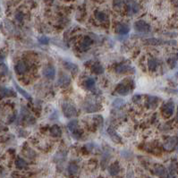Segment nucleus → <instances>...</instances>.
I'll return each instance as SVG.
<instances>
[{"mask_svg": "<svg viewBox=\"0 0 178 178\" xmlns=\"http://www.w3.org/2000/svg\"><path fill=\"white\" fill-rule=\"evenodd\" d=\"M91 70L93 72H95L96 75H102L104 72V68L103 66L99 64V63H96V64H94L91 67Z\"/></svg>", "mask_w": 178, "mask_h": 178, "instance_id": "a211bd4d", "label": "nucleus"}, {"mask_svg": "<svg viewBox=\"0 0 178 178\" xmlns=\"http://www.w3.org/2000/svg\"><path fill=\"white\" fill-rule=\"evenodd\" d=\"M15 19L18 21V22H22L23 19V14L22 13H17L15 14Z\"/></svg>", "mask_w": 178, "mask_h": 178, "instance_id": "2f4dec72", "label": "nucleus"}, {"mask_svg": "<svg viewBox=\"0 0 178 178\" xmlns=\"http://www.w3.org/2000/svg\"><path fill=\"white\" fill-rule=\"evenodd\" d=\"M131 69V67L127 65H120L117 67L116 71L118 72V74H123V72H126Z\"/></svg>", "mask_w": 178, "mask_h": 178, "instance_id": "cd10ccee", "label": "nucleus"}, {"mask_svg": "<svg viewBox=\"0 0 178 178\" xmlns=\"http://www.w3.org/2000/svg\"><path fill=\"white\" fill-rule=\"evenodd\" d=\"M84 109L85 111L87 112H94L98 110V106L95 104V103H92V104H90L89 101H86L85 102V105H84Z\"/></svg>", "mask_w": 178, "mask_h": 178, "instance_id": "f3484780", "label": "nucleus"}, {"mask_svg": "<svg viewBox=\"0 0 178 178\" xmlns=\"http://www.w3.org/2000/svg\"><path fill=\"white\" fill-rule=\"evenodd\" d=\"M14 70L18 75H23L27 71V65L23 61H19L14 67Z\"/></svg>", "mask_w": 178, "mask_h": 178, "instance_id": "6e6552de", "label": "nucleus"}, {"mask_svg": "<svg viewBox=\"0 0 178 178\" xmlns=\"http://www.w3.org/2000/svg\"><path fill=\"white\" fill-rule=\"evenodd\" d=\"M134 29L136 31H138V32L147 33L150 31V27L146 22H144V21H142V20H140V21H137V22H135Z\"/></svg>", "mask_w": 178, "mask_h": 178, "instance_id": "f03ea898", "label": "nucleus"}, {"mask_svg": "<svg viewBox=\"0 0 178 178\" xmlns=\"http://www.w3.org/2000/svg\"><path fill=\"white\" fill-rule=\"evenodd\" d=\"M110 157H111V153H110L109 150H105V151H104L103 156H102V160H101L103 166H106V165L108 164V162L109 159H110Z\"/></svg>", "mask_w": 178, "mask_h": 178, "instance_id": "aec40b11", "label": "nucleus"}, {"mask_svg": "<svg viewBox=\"0 0 178 178\" xmlns=\"http://www.w3.org/2000/svg\"><path fill=\"white\" fill-rule=\"evenodd\" d=\"M126 178H133V174H132V171L129 170L128 173H127V177Z\"/></svg>", "mask_w": 178, "mask_h": 178, "instance_id": "473e14b6", "label": "nucleus"}, {"mask_svg": "<svg viewBox=\"0 0 178 178\" xmlns=\"http://www.w3.org/2000/svg\"><path fill=\"white\" fill-rule=\"evenodd\" d=\"M39 42L42 45H48L49 43V39L46 36H42L39 38Z\"/></svg>", "mask_w": 178, "mask_h": 178, "instance_id": "7c9ffc66", "label": "nucleus"}, {"mask_svg": "<svg viewBox=\"0 0 178 178\" xmlns=\"http://www.w3.org/2000/svg\"><path fill=\"white\" fill-rule=\"evenodd\" d=\"M50 133L51 135L53 136V137H61V135H62V130L60 128V126H58V125L57 124H54L53 126H52L50 128Z\"/></svg>", "mask_w": 178, "mask_h": 178, "instance_id": "9b49d317", "label": "nucleus"}, {"mask_svg": "<svg viewBox=\"0 0 178 178\" xmlns=\"http://www.w3.org/2000/svg\"><path fill=\"white\" fill-rule=\"evenodd\" d=\"M176 143H177V140L175 137H170L168 140H166V141L164 143V148L166 150H172L175 148L176 146Z\"/></svg>", "mask_w": 178, "mask_h": 178, "instance_id": "0eeeda50", "label": "nucleus"}, {"mask_svg": "<svg viewBox=\"0 0 178 178\" xmlns=\"http://www.w3.org/2000/svg\"><path fill=\"white\" fill-rule=\"evenodd\" d=\"M62 110H63V113H64V115H65V117H66L68 118L75 117L77 115V110H76L75 107L72 104H71L69 102H66V101L63 102Z\"/></svg>", "mask_w": 178, "mask_h": 178, "instance_id": "f257e3e1", "label": "nucleus"}, {"mask_svg": "<svg viewBox=\"0 0 178 178\" xmlns=\"http://www.w3.org/2000/svg\"><path fill=\"white\" fill-rule=\"evenodd\" d=\"M84 86L88 90H92L93 87L95 86V80H94L93 78L86 79V81H84Z\"/></svg>", "mask_w": 178, "mask_h": 178, "instance_id": "393cba45", "label": "nucleus"}, {"mask_svg": "<svg viewBox=\"0 0 178 178\" xmlns=\"http://www.w3.org/2000/svg\"><path fill=\"white\" fill-rule=\"evenodd\" d=\"M65 66L72 72H78V66L75 65V64H72V63H70V62H66L65 63Z\"/></svg>", "mask_w": 178, "mask_h": 178, "instance_id": "b1692460", "label": "nucleus"}, {"mask_svg": "<svg viewBox=\"0 0 178 178\" xmlns=\"http://www.w3.org/2000/svg\"><path fill=\"white\" fill-rule=\"evenodd\" d=\"M129 90H130V89L125 85H123V83L122 84H119L117 89V92L118 94H120V95H123V96L127 95V94L129 93Z\"/></svg>", "mask_w": 178, "mask_h": 178, "instance_id": "2eb2a0df", "label": "nucleus"}, {"mask_svg": "<svg viewBox=\"0 0 178 178\" xmlns=\"http://www.w3.org/2000/svg\"><path fill=\"white\" fill-rule=\"evenodd\" d=\"M148 66L150 71H155L157 66H158V60L155 58H150L148 61Z\"/></svg>", "mask_w": 178, "mask_h": 178, "instance_id": "5701e85b", "label": "nucleus"}, {"mask_svg": "<svg viewBox=\"0 0 178 178\" xmlns=\"http://www.w3.org/2000/svg\"><path fill=\"white\" fill-rule=\"evenodd\" d=\"M78 172V166L75 163H71L68 166V173L70 175H75Z\"/></svg>", "mask_w": 178, "mask_h": 178, "instance_id": "a878e982", "label": "nucleus"}, {"mask_svg": "<svg viewBox=\"0 0 178 178\" xmlns=\"http://www.w3.org/2000/svg\"><path fill=\"white\" fill-rule=\"evenodd\" d=\"M68 129L71 131V132H75L78 128V121L77 120H72L71 121L68 125H67Z\"/></svg>", "mask_w": 178, "mask_h": 178, "instance_id": "c85d7f7f", "label": "nucleus"}, {"mask_svg": "<svg viewBox=\"0 0 178 178\" xmlns=\"http://www.w3.org/2000/svg\"><path fill=\"white\" fill-rule=\"evenodd\" d=\"M176 120L178 121V111H177V114H176Z\"/></svg>", "mask_w": 178, "mask_h": 178, "instance_id": "72a5a7b5", "label": "nucleus"}, {"mask_svg": "<svg viewBox=\"0 0 178 178\" xmlns=\"http://www.w3.org/2000/svg\"><path fill=\"white\" fill-rule=\"evenodd\" d=\"M14 87H15V89L17 90V91L21 94V95L22 96H23L26 99H31V97H30V94L26 91V90H24L23 89H22L21 88L16 82H14Z\"/></svg>", "mask_w": 178, "mask_h": 178, "instance_id": "4468645a", "label": "nucleus"}, {"mask_svg": "<svg viewBox=\"0 0 178 178\" xmlns=\"http://www.w3.org/2000/svg\"><path fill=\"white\" fill-rule=\"evenodd\" d=\"M156 174L158 175L160 178H167L168 177V174H167V171L166 170V168L162 166H159L156 167L155 169Z\"/></svg>", "mask_w": 178, "mask_h": 178, "instance_id": "9d476101", "label": "nucleus"}, {"mask_svg": "<svg viewBox=\"0 0 178 178\" xmlns=\"http://www.w3.org/2000/svg\"><path fill=\"white\" fill-rule=\"evenodd\" d=\"M13 91H11L10 90L5 88V87H1L0 88V95L2 97H9V96H13Z\"/></svg>", "mask_w": 178, "mask_h": 178, "instance_id": "bb28decb", "label": "nucleus"}, {"mask_svg": "<svg viewBox=\"0 0 178 178\" xmlns=\"http://www.w3.org/2000/svg\"><path fill=\"white\" fill-rule=\"evenodd\" d=\"M144 43L146 45L158 46V45H163V44H166V43H172L173 45H175L176 42H175V41H164V40L159 39H146L144 41Z\"/></svg>", "mask_w": 178, "mask_h": 178, "instance_id": "20e7f679", "label": "nucleus"}, {"mask_svg": "<svg viewBox=\"0 0 178 178\" xmlns=\"http://www.w3.org/2000/svg\"><path fill=\"white\" fill-rule=\"evenodd\" d=\"M71 82V77L66 75V74H63L59 76L58 81H57V85H59L60 87H67Z\"/></svg>", "mask_w": 178, "mask_h": 178, "instance_id": "39448f33", "label": "nucleus"}, {"mask_svg": "<svg viewBox=\"0 0 178 178\" xmlns=\"http://www.w3.org/2000/svg\"><path fill=\"white\" fill-rule=\"evenodd\" d=\"M129 30V27L126 24H118L117 27V31L120 35H126Z\"/></svg>", "mask_w": 178, "mask_h": 178, "instance_id": "f8f14e48", "label": "nucleus"}, {"mask_svg": "<svg viewBox=\"0 0 178 178\" xmlns=\"http://www.w3.org/2000/svg\"><path fill=\"white\" fill-rule=\"evenodd\" d=\"M91 43H92V40H91L90 38H89V37H84V38H83V39H82V41H81V48H83V49H87L88 48L90 47Z\"/></svg>", "mask_w": 178, "mask_h": 178, "instance_id": "6ab92c4d", "label": "nucleus"}, {"mask_svg": "<svg viewBox=\"0 0 178 178\" xmlns=\"http://www.w3.org/2000/svg\"><path fill=\"white\" fill-rule=\"evenodd\" d=\"M108 133L109 134V136L111 137V139L116 141V142H120L121 141V138L119 137V135L116 132V131H115L112 127H109L108 130Z\"/></svg>", "mask_w": 178, "mask_h": 178, "instance_id": "ddd939ff", "label": "nucleus"}, {"mask_svg": "<svg viewBox=\"0 0 178 178\" xmlns=\"http://www.w3.org/2000/svg\"><path fill=\"white\" fill-rule=\"evenodd\" d=\"M15 166L19 169H23V168H25V167H27V163L23 159L18 158L15 161Z\"/></svg>", "mask_w": 178, "mask_h": 178, "instance_id": "412c9836", "label": "nucleus"}, {"mask_svg": "<svg viewBox=\"0 0 178 178\" xmlns=\"http://www.w3.org/2000/svg\"><path fill=\"white\" fill-rule=\"evenodd\" d=\"M128 9H129V13H131L132 14L138 13L139 10H140L138 4L136 3V2H134V1H132V0L131 3H130L129 6H128Z\"/></svg>", "mask_w": 178, "mask_h": 178, "instance_id": "dca6fc26", "label": "nucleus"}, {"mask_svg": "<svg viewBox=\"0 0 178 178\" xmlns=\"http://www.w3.org/2000/svg\"><path fill=\"white\" fill-rule=\"evenodd\" d=\"M119 171H120V166H119V164L117 162L113 163L112 165H110L108 166V172L112 176L118 175Z\"/></svg>", "mask_w": 178, "mask_h": 178, "instance_id": "1a4fd4ad", "label": "nucleus"}, {"mask_svg": "<svg viewBox=\"0 0 178 178\" xmlns=\"http://www.w3.org/2000/svg\"><path fill=\"white\" fill-rule=\"evenodd\" d=\"M158 98L156 97H150L149 100H148V107L150 108H155L157 106H158L159 101H158Z\"/></svg>", "mask_w": 178, "mask_h": 178, "instance_id": "4be33fe9", "label": "nucleus"}, {"mask_svg": "<svg viewBox=\"0 0 178 178\" xmlns=\"http://www.w3.org/2000/svg\"><path fill=\"white\" fill-rule=\"evenodd\" d=\"M175 111V105L173 102H167L166 104L164 105L163 107V114L166 117H169L174 114Z\"/></svg>", "mask_w": 178, "mask_h": 178, "instance_id": "423d86ee", "label": "nucleus"}, {"mask_svg": "<svg viewBox=\"0 0 178 178\" xmlns=\"http://www.w3.org/2000/svg\"><path fill=\"white\" fill-rule=\"evenodd\" d=\"M43 75L47 79L54 80L56 77V68L52 66H48L43 69Z\"/></svg>", "mask_w": 178, "mask_h": 178, "instance_id": "7ed1b4c3", "label": "nucleus"}, {"mask_svg": "<svg viewBox=\"0 0 178 178\" xmlns=\"http://www.w3.org/2000/svg\"><path fill=\"white\" fill-rule=\"evenodd\" d=\"M95 16H96L97 20H99V22H104V21L106 20V18H107L106 14H105L103 12H97Z\"/></svg>", "mask_w": 178, "mask_h": 178, "instance_id": "c756f323", "label": "nucleus"}]
</instances>
